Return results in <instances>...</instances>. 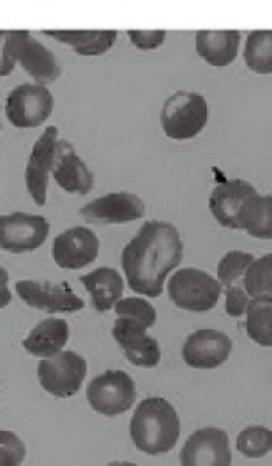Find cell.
I'll use <instances>...</instances> for the list:
<instances>
[{
  "instance_id": "cell-1",
  "label": "cell",
  "mask_w": 272,
  "mask_h": 466,
  "mask_svg": "<svg viewBox=\"0 0 272 466\" xmlns=\"http://www.w3.org/2000/svg\"><path fill=\"white\" fill-rule=\"evenodd\" d=\"M120 259L126 284L142 298H158L164 295L166 279L183 262L180 229L169 221H145Z\"/></svg>"
},
{
  "instance_id": "cell-2",
  "label": "cell",
  "mask_w": 272,
  "mask_h": 466,
  "mask_svg": "<svg viewBox=\"0 0 272 466\" xmlns=\"http://www.w3.org/2000/svg\"><path fill=\"white\" fill-rule=\"evenodd\" d=\"M128 431H131V442L139 453L164 456L180 440V415L166 399L150 396V399L139 401V407L134 410Z\"/></svg>"
},
{
  "instance_id": "cell-3",
  "label": "cell",
  "mask_w": 272,
  "mask_h": 466,
  "mask_svg": "<svg viewBox=\"0 0 272 466\" xmlns=\"http://www.w3.org/2000/svg\"><path fill=\"white\" fill-rule=\"evenodd\" d=\"M169 300L183 309V311H194V314H205L210 309H216V303L224 295V287L218 284L216 276H210L207 270H196V268H180L166 279Z\"/></svg>"
},
{
  "instance_id": "cell-4",
  "label": "cell",
  "mask_w": 272,
  "mask_h": 466,
  "mask_svg": "<svg viewBox=\"0 0 272 466\" xmlns=\"http://www.w3.org/2000/svg\"><path fill=\"white\" fill-rule=\"evenodd\" d=\"M210 117V106L202 93L194 90H177L164 101L161 109V128L169 139L186 142L205 131Z\"/></svg>"
},
{
  "instance_id": "cell-5",
  "label": "cell",
  "mask_w": 272,
  "mask_h": 466,
  "mask_svg": "<svg viewBox=\"0 0 272 466\" xmlns=\"http://www.w3.org/2000/svg\"><path fill=\"white\" fill-rule=\"evenodd\" d=\"M8 55L16 66H22L35 85L57 82L63 68L52 49H46L38 38H33L30 30H8Z\"/></svg>"
},
{
  "instance_id": "cell-6",
  "label": "cell",
  "mask_w": 272,
  "mask_h": 466,
  "mask_svg": "<svg viewBox=\"0 0 272 466\" xmlns=\"http://www.w3.org/2000/svg\"><path fill=\"white\" fill-rule=\"evenodd\" d=\"M87 377V363L79 352H57L52 358H41L38 363V382L55 399H71L79 393Z\"/></svg>"
},
{
  "instance_id": "cell-7",
  "label": "cell",
  "mask_w": 272,
  "mask_h": 466,
  "mask_svg": "<svg viewBox=\"0 0 272 466\" xmlns=\"http://www.w3.org/2000/svg\"><path fill=\"white\" fill-rule=\"evenodd\" d=\"M136 401V385L126 371H104L87 385V404L104 418L128 412Z\"/></svg>"
},
{
  "instance_id": "cell-8",
  "label": "cell",
  "mask_w": 272,
  "mask_h": 466,
  "mask_svg": "<svg viewBox=\"0 0 272 466\" xmlns=\"http://www.w3.org/2000/svg\"><path fill=\"white\" fill-rule=\"evenodd\" d=\"M55 109V98L46 85H19L5 98V117L16 128H35L49 120Z\"/></svg>"
},
{
  "instance_id": "cell-9",
  "label": "cell",
  "mask_w": 272,
  "mask_h": 466,
  "mask_svg": "<svg viewBox=\"0 0 272 466\" xmlns=\"http://www.w3.org/2000/svg\"><path fill=\"white\" fill-rule=\"evenodd\" d=\"M49 238V221L38 213L0 216V248L8 254H30Z\"/></svg>"
},
{
  "instance_id": "cell-10",
  "label": "cell",
  "mask_w": 272,
  "mask_h": 466,
  "mask_svg": "<svg viewBox=\"0 0 272 466\" xmlns=\"http://www.w3.org/2000/svg\"><path fill=\"white\" fill-rule=\"evenodd\" d=\"M16 295L38 311L49 314H74L85 309V300L74 295L68 284H52V281H35V279H19Z\"/></svg>"
},
{
  "instance_id": "cell-11",
  "label": "cell",
  "mask_w": 272,
  "mask_h": 466,
  "mask_svg": "<svg viewBox=\"0 0 272 466\" xmlns=\"http://www.w3.org/2000/svg\"><path fill=\"white\" fill-rule=\"evenodd\" d=\"M79 216L87 224H131L145 216V199L134 191H112L87 202Z\"/></svg>"
},
{
  "instance_id": "cell-12",
  "label": "cell",
  "mask_w": 272,
  "mask_h": 466,
  "mask_svg": "<svg viewBox=\"0 0 272 466\" xmlns=\"http://www.w3.org/2000/svg\"><path fill=\"white\" fill-rule=\"evenodd\" d=\"M101 243L98 235L87 227H71L60 232L52 243V259L63 270H82L98 259Z\"/></svg>"
},
{
  "instance_id": "cell-13",
  "label": "cell",
  "mask_w": 272,
  "mask_h": 466,
  "mask_svg": "<svg viewBox=\"0 0 272 466\" xmlns=\"http://www.w3.org/2000/svg\"><path fill=\"white\" fill-rule=\"evenodd\" d=\"M183 466H229L232 464V448L224 429H199L188 437L180 453Z\"/></svg>"
},
{
  "instance_id": "cell-14",
  "label": "cell",
  "mask_w": 272,
  "mask_h": 466,
  "mask_svg": "<svg viewBox=\"0 0 272 466\" xmlns=\"http://www.w3.org/2000/svg\"><path fill=\"white\" fill-rule=\"evenodd\" d=\"M112 339L120 344V350L131 360V366L156 369L161 363V344L147 333V328L117 317V322L112 325Z\"/></svg>"
},
{
  "instance_id": "cell-15",
  "label": "cell",
  "mask_w": 272,
  "mask_h": 466,
  "mask_svg": "<svg viewBox=\"0 0 272 466\" xmlns=\"http://www.w3.org/2000/svg\"><path fill=\"white\" fill-rule=\"evenodd\" d=\"M60 134L55 126L44 128V134L35 139L30 158H27V169H25V186L30 191V199L35 205L46 202V186L52 177V156H55V145H57Z\"/></svg>"
},
{
  "instance_id": "cell-16",
  "label": "cell",
  "mask_w": 272,
  "mask_h": 466,
  "mask_svg": "<svg viewBox=\"0 0 272 466\" xmlns=\"http://www.w3.org/2000/svg\"><path fill=\"white\" fill-rule=\"evenodd\" d=\"M232 355V339L221 330H196L183 341V363L191 369H218Z\"/></svg>"
},
{
  "instance_id": "cell-17",
  "label": "cell",
  "mask_w": 272,
  "mask_h": 466,
  "mask_svg": "<svg viewBox=\"0 0 272 466\" xmlns=\"http://www.w3.org/2000/svg\"><path fill=\"white\" fill-rule=\"evenodd\" d=\"M52 177L68 194H87V191H93V183H96L93 169H87V164L79 158V153L74 150V145L68 139H57V145H55Z\"/></svg>"
},
{
  "instance_id": "cell-18",
  "label": "cell",
  "mask_w": 272,
  "mask_h": 466,
  "mask_svg": "<svg viewBox=\"0 0 272 466\" xmlns=\"http://www.w3.org/2000/svg\"><path fill=\"white\" fill-rule=\"evenodd\" d=\"M216 177H218V183L210 194V213L221 227L235 229L243 202L251 194H257V188L248 180H227L218 169H216Z\"/></svg>"
},
{
  "instance_id": "cell-19",
  "label": "cell",
  "mask_w": 272,
  "mask_h": 466,
  "mask_svg": "<svg viewBox=\"0 0 272 466\" xmlns=\"http://www.w3.org/2000/svg\"><path fill=\"white\" fill-rule=\"evenodd\" d=\"M68 336H71V328L65 319L60 317H46L41 319L25 339V352L33 355V358H52L57 352H63V347L68 344Z\"/></svg>"
},
{
  "instance_id": "cell-20",
  "label": "cell",
  "mask_w": 272,
  "mask_h": 466,
  "mask_svg": "<svg viewBox=\"0 0 272 466\" xmlns=\"http://www.w3.org/2000/svg\"><path fill=\"white\" fill-rule=\"evenodd\" d=\"M240 30H199L196 33V55L210 66H229L240 52Z\"/></svg>"
},
{
  "instance_id": "cell-21",
  "label": "cell",
  "mask_w": 272,
  "mask_h": 466,
  "mask_svg": "<svg viewBox=\"0 0 272 466\" xmlns=\"http://www.w3.org/2000/svg\"><path fill=\"white\" fill-rule=\"evenodd\" d=\"M82 284H85V289L93 300V309L98 314H106L123 298V289H126V279L115 268H98V270L82 276Z\"/></svg>"
},
{
  "instance_id": "cell-22",
  "label": "cell",
  "mask_w": 272,
  "mask_h": 466,
  "mask_svg": "<svg viewBox=\"0 0 272 466\" xmlns=\"http://www.w3.org/2000/svg\"><path fill=\"white\" fill-rule=\"evenodd\" d=\"M235 229H243L259 240H272V197L270 194H251L237 216Z\"/></svg>"
},
{
  "instance_id": "cell-23",
  "label": "cell",
  "mask_w": 272,
  "mask_h": 466,
  "mask_svg": "<svg viewBox=\"0 0 272 466\" xmlns=\"http://www.w3.org/2000/svg\"><path fill=\"white\" fill-rule=\"evenodd\" d=\"M46 35L57 38L60 44L71 46L76 55H85V57L104 55L117 41V30H46Z\"/></svg>"
},
{
  "instance_id": "cell-24",
  "label": "cell",
  "mask_w": 272,
  "mask_h": 466,
  "mask_svg": "<svg viewBox=\"0 0 272 466\" xmlns=\"http://www.w3.org/2000/svg\"><path fill=\"white\" fill-rule=\"evenodd\" d=\"M248 336L259 347H272V298H251L246 314H243Z\"/></svg>"
},
{
  "instance_id": "cell-25",
  "label": "cell",
  "mask_w": 272,
  "mask_h": 466,
  "mask_svg": "<svg viewBox=\"0 0 272 466\" xmlns=\"http://www.w3.org/2000/svg\"><path fill=\"white\" fill-rule=\"evenodd\" d=\"M246 66L257 74H272V30H254L243 46Z\"/></svg>"
},
{
  "instance_id": "cell-26",
  "label": "cell",
  "mask_w": 272,
  "mask_h": 466,
  "mask_svg": "<svg viewBox=\"0 0 272 466\" xmlns=\"http://www.w3.org/2000/svg\"><path fill=\"white\" fill-rule=\"evenodd\" d=\"M240 287L246 289L248 298H272V254L254 257Z\"/></svg>"
},
{
  "instance_id": "cell-27",
  "label": "cell",
  "mask_w": 272,
  "mask_h": 466,
  "mask_svg": "<svg viewBox=\"0 0 272 466\" xmlns=\"http://www.w3.org/2000/svg\"><path fill=\"white\" fill-rule=\"evenodd\" d=\"M115 314L120 317V319H131V322H136V325H142V328H153L156 325V309H153V303L147 300V298H142V295H136V298H120L115 306Z\"/></svg>"
},
{
  "instance_id": "cell-28",
  "label": "cell",
  "mask_w": 272,
  "mask_h": 466,
  "mask_svg": "<svg viewBox=\"0 0 272 466\" xmlns=\"http://www.w3.org/2000/svg\"><path fill=\"white\" fill-rule=\"evenodd\" d=\"M272 448V431L265 426H248L237 437V451L248 459H265Z\"/></svg>"
},
{
  "instance_id": "cell-29",
  "label": "cell",
  "mask_w": 272,
  "mask_h": 466,
  "mask_svg": "<svg viewBox=\"0 0 272 466\" xmlns=\"http://www.w3.org/2000/svg\"><path fill=\"white\" fill-rule=\"evenodd\" d=\"M251 262H254V254H248V251H229V254L221 259V265H218V284H221V287H235V284H240Z\"/></svg>"
},
{
  "instance_id": "cell-30",
  "label": "cell",
  "mask_w": 272,
  "mask_h": 466,
  "mask_svg": "<svg viewBox=\"0 0 272 466\" xmlns=\"http://www.w3.org/2000/svg\"><path fill=\"white\" fill-rule=\"evenodd\" d=\"M27 451L22 445V440L11 431L0 429V466H16L25 461Z\"/></svg>"
},
{
  "instance_id": "cell-31",
  "label": "cell",
  "mask_w": 272,
  "mask_h": 466,
  "mask_svg": "<svg viewBox=\"0 0 272 466\" xmlns=\"http://www.w3.org/2000/svg\"><path fill=\"white\" fill-rule=\"evenodd\" d=\"M224 303H227V314L229 317H243L246 314V309H248V303H251V298L246 295V289L240 287V284H235V287H224Z\"/></svg>"
},
{
  "instance_id": "cell-32",
  "label": "cell",
  "mask_w": 272,
  "mask_h": 466,
  "mask_svg": "<svg viewBox=\"0 0 272 466\" xmlns=\"http://www.w3.org/2000/svg\"><path fill=\"white\" fill-rule=\"evenodd\" d=\"M128 38L136 49H158L166 41V30H128Z\"/></svg>"
},
{
  "instance_id": "cell-33",
  "label": "cell",
  "mask_w": 272,
  "mask_h": 466,
  "mask_svg": "<svg viewBox=\"0 0 272 466\" xmlns=\"http://www.w3.org/2000/svg\"><path fill=\"white\" fill-rule=\"evenodd\" d=\"M16 68V63L8 55V30H0V76H8Z\"/></svg>"
},
{
  "instance_id": "cell-34",
  "label": "cell",
  "mask_w": 272,
  "mask_h": 466,
  "mask_svg": "<svg viewBox=\"0 0 272 466\" xmlns=\"http://www.w3.org/2000/svg\"><path fill=\"white\" fill-rule=\"evenodd\" d=\"M11 303V289H8V273L5 268H0V309H5Z\"/></svg>"
}]
</instances>
